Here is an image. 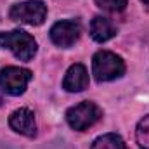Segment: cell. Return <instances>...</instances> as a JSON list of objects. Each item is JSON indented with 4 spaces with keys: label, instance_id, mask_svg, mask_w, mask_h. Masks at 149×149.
<instances>
[{
    "label": "cell",
    "instance_id": "obj_1",
    "mask_svg": "<svg viewBox=\"0 0 149 149\" xmlns=\"http://www.w3.org/2000/svg\"><path fill=\"white\" fill-rule=\"evenodd\" d=\"M0 47L10 50L19 61H31L37 54L35 38L23 30L2 31L0 33Z\"/></svg>",
    "mask_w": 149,
    "mask_h": 149
},
{
    "label": "cell",
    "instance_id": "obj_2",
    "mask_svg": "<svg viewBox=\"0 0 149 149\" xmlns=\"http://www.w3.org/2000/svg\"><path fill=\"white\" fill-rule=\"evenodd\" d=\"M92 73L97 81H111L125 74V63L109 50H99L92 57Z\"/></svg>",
    "mask_w": 149,
    "mask_h": 149
},
{
    "label": "cell",
    "instance_id": "obj_3",
    "mask_svg": "<svg viewBox=\"0 0 149 149\" xmlns=\"http://www.w3.org/2000/svg\"><path fill=\"white\" fill-rule=\"evenodd\" d=\"M101 118H102L101 108L95 102H92V101H83V102L76 104V106L70 108L66 111V121H68V125L73 130H78V132L88 130Z\"/></svg>",
    "mask_w": 149,
    "mask_h": 149
},
{
    "label": "cell",
    "instance_id": "obj_4",
    "mask_svg": "<svg viewBox=\"0 0 149 149\" xmlns=\"http://www.w3.org/2000/svg\"><path fill=\"white\" fill-rule=\"evenodd\" d=\"M12 21L30 24V26H40L47 17V5L42 0H26L12 5L9 12Z\"/></svg>",
    "mask_w": 149,
    "mask_h": 149
},
{
    "label": "cell",
    "instance_id": "obj_5",
    "mask_svg": "<svg viewBox=\"0 0 149 149\" xmlns=\"http://www.w3.org/2000/svg\"><path fill=\"white\" fill-rule=\"evenodd\" d=\"M31 76V71L26 68L7 66L0 71V88L9 95H21L24 94Z\"/></svg>",
    "mask_w": 149,
    "mask_h": 149
},
{
    "label": "cell",
    "instance_id": "obj_6",
    "mask_svg": "<svg viewBox=\"0 0 149 149\" xmlns=\"http://www.w3.org/2000/svg\"><path fill=\"white\" fill-rule=\"evenodd\" d=\"M81 35V24L76 19H64V21H57L52 28H50V40L61 47V49H70L78 42V38Z\"/></svg>",
    "mask_w": 149,
    "mask_h": 149
},
{
    "label": "cell",
    "instance_id": "obj_7",
    "mask_svg": "<svg viewBox=\"0 0 149 149\" xmlns=\"http://www.w3.org/2000/svg\"><path fill=\"white\" fill-rule=\"evenodd\" d=\"M9 125L14 132L33 137L37 134V123H35V114L28 108H19L9 116Z\"/></svg>",
    "mask_w": 149,
    "mask_h": 149
},
{
    "label": "cell",
    "instance_id": "obj_8",
    "mask_svg": "<svg viewBox=\"0 0 149 149\" xmlns=\"http://www.w3.org/2000/svg\"><path fill=\"white\" fill-rule=\"evenodd\" d=\"M88 87V73L83 64H73L63 80V88L66 92H81Z\"/></svg>",
    "mask_w": 149,
    "mask_h": 149
},
{
    "label": "cell",
    "instance_id": "obj_9",
    "mask_svg": "<svg viewBox=\"0 0 149 149\" xmlns=\"http://www.w3.org/2000/svg\"><path fill=\"white\" fill-rule=\"evenodd\" d=\"M116 24L113 23L109 17L104 16H95L90 21V37L99 43H104L113 37H116Z\"/></svg>",
    "mask_w": 149,
    "mask_h": 149
},
{
    "label": "cell",
    "instance_id": "obj_10",
    "mask_svg": "<svg viewBox=\"0 0 149 149\" xmlns=\"http://www.w3.org/2000/svg\"><path fill=\"white\" fill-rule=\"evenodd\" d=\"M90 149H127V144L118 134H104L92 142Z\"/></svg>",
    "mask_w": 149,
    "mask_h": 149
},
{
    "label": "cell",
    "instance_id": "obj_11",
    "mask_svg": "<svg viewBox=\"0 0 149 149\" xmlns=\"http://www.w3.org/2000/svg\"><path fill=\"white\" fill-rule=\"evenodd\" d=\"M135 139H137V144L142 149H149V114L144 116V118L137 123Z\"/></svg>",
    "mask_w": 149,
    "mask_h": 149
},
{
    "label": "cell",
    "instance_id": "obj_12",
    "mask_svg": "<svg viewBox=\"0 0 149 149\" xmlns=\"http://www.w3.org/2000/svg\"><path fill=\"white\" fill-rule=\"evenodd\" d=\"M95 5L108 12H121L127 7V0H95Z\"/></svg>",
    "mask_w": 149,
    "mask_h": 149
},
{
    "label": "cell",
    "instance_id": "obj_13",
    "mask_svg": "<svg viewBox=\"0 0 149 149\" xmlns=\"http://www.w3.org/2000/svg\"><path fill=\"white\" fill-rule=\"evenodd\" d=\"M142 3H146V5H149V0H141Z\"/></svg>",
    "mask_w": 149,
    "mask_h": 149
},
{
    "label": "cell",
    "instance_id": "obj_14",
    "mask_svg": "<svg viewBox=\"0 0 149 149\" xmlns=\"http://www.w3.org/2000/svg\"><path fill=\"white\" fill-rule=\"evenodd\" d=\"M0 102H2V101H0Z\"/></svg>",
    "mask_w": 149,
    "mask_h": 149
}]
</instances>
